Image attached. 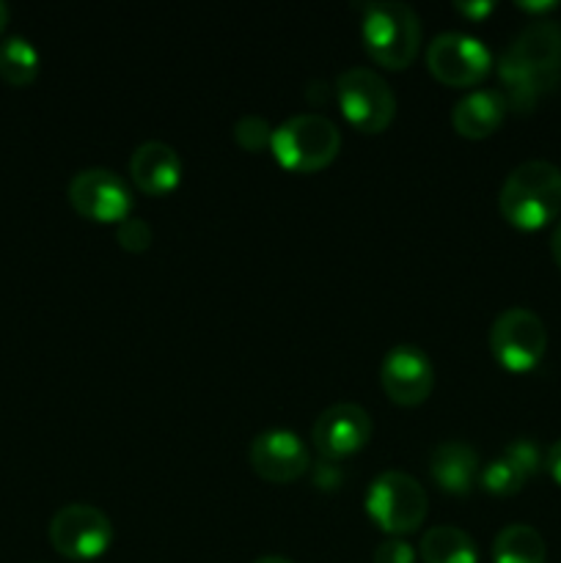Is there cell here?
Returning <instances> with one entry per match:
<instances>
[{
    "instance_id": "1",
    "label": "cell",
    "mask_w": 561,
    "mask_h": 563,
    "mask_svg": "<svg viewBox=\"0 0 561 563\" xmlns=\"http://www.w3.org/2000/svg\"><path fill=\"white\" fill-rule=\"evenodd\" d=\"M504 99L509 110L528 113L561 80V25L537 20L522 27L498 60Z\"/></svg>"
},
{
    "instance_id": "2",
    "label": "cell",
    "mask_w": 561,
    "mask_h": 563,
    "mask_svg": "<svg viewBox=\"0 0 561 563\" xmlns=\"http://www.w3.org/2000/svg\"><path fill=\"white\" fill-rule=\"evenodd\" d=\"M498 209L509 225L539 231L561 214V168L548 159H528L506 176Z\"/></svg>"
},
{
    "instance_id": "3",
    "label": "cell",
    "mask_w": 561,
    "mask_h": 563,
    "mask_svg": "<svg viewBox=\"0 0 561 563\" xmlns=\"http://www.w3.org/2000/svg\"><path fill=\"white\" fill-rule=\"evenodd\" d=\"M363 47L385 69L402 71L416 60L421 44V20L407 3L383 0L363 5Z\"/></svg>"
},
{
    "instance_id": "4",
    "label": "cell",
    "mask_w": 561,
    "mask_h": 563,
    "mask_svg": "<svg viewBox=\"0 0 561 563\" xmlns=\"http://www.w3.org/2000/svg\"><path fill=\"white\" fill-rule=\"evenodd\" d=\"M339 148V126L322 113L292 115L284 124L275 126L273 143H270L275 163L295 174H314V170L328 168Z\"/></svg>"
},
{
    "instance_id": "5",
    "label": "cell",
    "mask_w": 561,
    "mask_h": 563,
    "mask_svg": "<svg viewBox=\"0 0 561 563\" xmlns=\"http://www.w3.org/2000/svg\"><path fill=\"white\" fill-rule=\"evenodd\" d=\"M427 489L402 471H385L372 482L366 493V515L388 537H407L427 520Z\"/></svg>"
},
{
    "instance_id": "6",
    "label": "cell",
    "mask_w": 561,
    "mask_h": 563,
    "mask_svg": "<svg viewBox=\"0 0 561 563\" xmlns=\"http://www.w3.org/2000/svg\"><path fill=\"white\" fill-rule=\"evenodd\" d=\"M341 115L363 135H380L396 115V97L388 82L372 69H346L336 80Z\"/></svg>"
},
{
    "instance_id": "7",
    "label": "cell",
    "mask_w": 561,
    "mask_h": 563,
    "mask_svg": "<svg viewBox=\"0 0 561 563\" xmlns=\"http://www.w3.org/2000/svg\"><path fill=\"white\" fill-rule=\"evenodd\" d=\"M490 350L506 372H534L548 352V330L528 308H509L490 328Z\"/></svg>"
},
{
    "instance_id": "8",
    "label": "cell",
    "mask_w": 561,
    "mask_h": 563,
    "mask_svg": "<svg viewBox=\"0 0 561 563\" xmlns=\"http://www.w3.org/2000/svg\"><path fill=\"white\" fill-rule=\"evenodd\" d=\"M493 55L487 44L460 31H446L429 42L427 69L435 80L451 88L479 86L490 75Z\"/></svg>"
},
{
    "instance_id": "9",
    "label": "cell",
    "mask_w": 561,
    "mask_h": 563,
    "mask_svg": "<svg viewBox=\"0 0 561 563\" xmlns=\"http://www.w3.org/2000/svg\"><path fill=\"white\" fill-rule=\"evenodd\" d=\"M50 542L64 559L94 561L108 553L113 542V526L105 511L88 504H69L50 520Z\"/></svg>"
},
{
    "instance_id": "10",
    "label": "cell",
    "mask_w": 561,
    "mask_h": 563,
    "mask_svg": "<svg viewBox=\"0 0 561 563\" xmlns=\"http://www.w3.org/2000/svg\"><path fill=\"white\" fill-rule=\"evenodd\" d=\"M69 203L77 214L94 223H116L130 218L132 190L116 170L86 168L72 176Z\"/></svg>"
},
{
    "instance_id": "11",
    "label": "cell",
    "mask_w": 561,
    "mask_h": 563,
    "mask_svg": "<svg viewBox=\"0 0 561 563\" xmlns=\"http://www.w3.org/2000/svg\"><path fill=\"white\" fill-rule=\"evenodd\" d=\"M380 383L394 405L416 407L429 399L435 388V366L421 346L399 344L388 350L380 366Z\"/></svg>"
},
{
    "instance_id": "12",
    "label": "cell",
    "mask_w": 561,
    "mask_h": 563,
    "mask_svg": "<svg viewBox=\"0 0 561 563\" xmlns=\"http://www.w3.org/2000/svg\"><path fill=\"white\" fill-rule=\"evenodd\" d=\"M314 449L322 460H344V456L358 454L372 438V418L361 405L352 401H339L328 407L314 423Z\"/></svg>"
},
{
    "instance_id": "13",
    "label": "cell",
    "mask_w": 561,
    "mask_h": 563,
    "mask_svg": "<svg viewBox=\"0 0 561 563\" xmlns=\"http://www.w3.org/2000/svg\"><path fill=\"white\" fill-rule=\"evenodd\" d=\"M253 473L270 484H292L311 467L308 449L289 429H267L256 434L248 451Z\"/></svg>"
},
{
    "instance_id": "14",
    "label": "cell",
    "mask_w": 561,
    "mask_h": 563,
    "mask_svg": "<svg viewBox=\"0 0 561 563\" xmlns=\"http://www.w3.org/2000/svg\"><path fill=\"white\" fill-rule=\"evenodd\" d=\"M130 179L146 196H165L182 181V157L163 141H146L132 152Z\"/></svg>"
},
{
    "instance_id": "15",
    "label": "cell",
    "mask_w": 561,
    "mask_h": 563,
    "mask_svg": "<svg viewBox=\"0 0 561 563\" xmlns=\"http://www.w3.org/2000/svg\"><path fill=\"white\" fill-rule=\"evenodd\" d=\"M506 110L509 104H506L504 93L493 91V88H479V91L465 93L451 108V126L457 130V135L468 137V141H482L504 124Z\"/></svg>"
},
{
    "instance_id": "16",
    "label": "cell",
    "mask_w": 561,
    "mask_h": 563,
    "mask_svg": "<svg viewBox=\"0 0 561 563\" xmlns=\"http://www.w3.org/2000/svg\"><path fill=\"white\" fill-rule=\"evenodd\" d=\"M479 473H482L479 454L462 440H446L429 454V476L449 495L471 493L473 484L479 482Z\"/></svg>"
},
{
    "instance_id": "17",
    "label": "cell",
    "mask_w": 561,
    "mask_h": 563,
    "mask_svg": "<svg viewBox=\"0 0 561 563\" xmlns=\"http://www.w3.org/2000/svg\"><path fill=\"white\" fill-rule=\"evenodd\" d=\"M424 563H479V550L473 539L457 526H435L421 539Z\"/></svg>"
},
{
    "instance_id": "18",
    "label": "cell",
    "mask_w": 561,
    "mask_h": 563,
    "mask_svg": "<svg viewBox=\"0 0 561 563\" xmlns=\"http://www.w3.org/2000/svg\"><path fill=\"white\" fill-rule=\"evenodd\" d=\"M544 559L548 548L542 533L522 522L506 526L493 542V563H544Z\"/></svg>"
},
{
    "instance_id": "19",
    "label": "cell",
    "mask_w": 561,
    "mask_h": 563,
    "mask_svg": "<svg viewBox=\"0 0 561 563\" xmlns=\"http://www.w3.org/2000/svg\"><path fill=\"white\" fill-rule=\"evenodd\" d=\"M38 64H42V58H38V49L33 47L31 38L6 36L0 42V77L9 86L22 88L36 80Z\"/></svg>"
},
{
    "instance_id": "20",
    "label": "cell",
    "mask_w": 561,
    "mask_h": 563,
    "mask_svg": "<svg viewBox=\"0 0 561 563\" xmlns=\"http://www.w3.org/2000/svg\"><path fill=\"white\" fill-rule=\"evenodd\" d=\"M528 476L509 454H501L495 460H490L487 465L479 473V484L487 489L490 495H498V498H509V495H517L522 487H526Z\"/></svg>"
},
{
    "instance_id": "21",
    "label": "cell",
    "mask_w": 561,
    "mask_h": 563,
    "mask_svg": "<svg viewBox=\"0 0 561 563\" xmlns=\"http://www.w3.org/2000/svg\"><path fill=\"white\" fill-rule=\"evenodd\" d=\"M234 141L245 152H262V148H270V143H273V126L262 115L248 113L234 124Z\"/></svg>"
},
{
    "instance_id": "22",
    "label": "cell",
    "mask_w": 561,
    "mask_h": 563,
    "mask_svg": "<svg viewBox=\"0 0 561 563\" xmlns=\"http://www.w3.org/2000/svg\"><path fill=\"white\" fill-rule=\"evenodd\" d=\"M152 229H148L146 220L141 218H127L116 225V240L124 247L127 253H143L152 247Z\"/></svg>"
},
{
    "instance_id": "23",
    "label": "cell",
    "mask_w": 561,
    "mask_h": 563,
    "mask_svg": "<svg viewBox=\"0 0 561 563\" xmlns=\"http://www.w3.org/2000/svg\"><path fill=\"white\" fill-rule=\"evenodd\" d=\"M504 454H509L512 460H515L517 465L526 471L528 478H531L534 473H539V467L544 465L542 451H539V445L534 443V440H528V438H520V440H515V443L506 445Z\"/></svg>"
},
{
    "instance_id": "24",
    "label": "cell",
    "mask_w": 561,
    "mask_h": 563,
    "mask_svg": "<svg viewBox=\"0 0 561 563\" xmlns=\"http://www.w3.org/2000/svg\"><path fill=\"white\" fill-rule=\"evenodd\" d=\"M374 563H416V550L413 544H407L405 539H385L383 544H377L374 550Z\"/></svg>"
},
{
    "instance_id": "25",
    "label": "cell",
    "mask_w": 561,
    "mask_h": 563,
    "mask_svg": "<svg viewBox=\"0 0 561 563\" xmlns=\"http://www.w3.org/2000/svg\"><path fill=\"white\" fill-rule=\"evenodd\" d=\"M339 482H341L339 462H333V460H319L317 473H314V484H317V487L333 489V487H339Z\"/></svg>"
},
{
    "instance_id": "26",
    "label": "cell",
    "mask_w": 561,
    "mask_h": 563,
    "mask_svg": "<svg viewBox=\"0 0 561 563\" xmlns=\"http://www.w3.org/2000/svg\"><path fill=\"white\" fill-rule=\"evenodd\" d=\"M544 467H548L550 478L561 487V440H556L548 454H544Z\"/></svg>"
},
{
    "instance_id": "27",
    "label": "cell",
    "mask_w": 561,
    "mask_h": 563,
    "mask_svg": "<svg viewBox=\"0 0 561 563\" xmlns=\"http://www.w3.org/2000/svg\"><path fill=\"white\" fill-rule=\"evenodd\" d=\"M454 9L460 11V14L471 16V20H484L487 14H493L495 5L487 3V0H479V3H454Z\"/></svg>"
},
{
    "instance_id": "28",
    "label": "cell",
    "mask_w": 561,
    "mask_h": 563,
    "mask_svg": "<svg viewBox=\"0 0 561 563\" xmlns=\"http://www.w3.org/2000/svg\"><path fill=\"white\" fill-rule=\"evenodd\" d=\"M556 5L559 3H553V0H550V3H517V9L534 11V14H544V11H553Z\"/></svg>"
},
{
    "instance_id": "29",
    "label": "cell",
    "mask_w": 561,
    "mask_h": 563,
    "mask_svg": "<svg viewBox=\"0 0 561 563\" xmlns=\"http://www.w3.org/2000/svg\"><path fill=\"white\" fill-rule=\"evenodd\" d=\"M550 251H553L556 264H559V269H561V220L553 231V240H550Z\"/></svg>"
},
{
    "instance_id": "30",
    "label": "cell",
    "mask_w": 561,
    "mask_h": 563,
    "mask_svg": "<svg viewBox=\"0 0 561 563\" xmlns=\"http://www.w3.org/2000/svg\"><path fill=\"white\" fill-rule=\"evenodd\" d=\"M253 563H295V561L284 559V555H264V559H258V561H253Z\"/></svg>"
},
{
    "instance_id": "31",
    "label": "cell",
    "mask_w": 561,
    "mask_h": 563,
    "mask_svg": "<svg viewBox=\"0 0 561 563\" xmlns=\"http://www.w3.org/2000/svg\"><path fill=\"white\" fill-rule=\"evenodd\" d=\"M6 22H9V5H6L3 0H0V31H3V27H6Z\"/></svg>"
}]
</instances>
